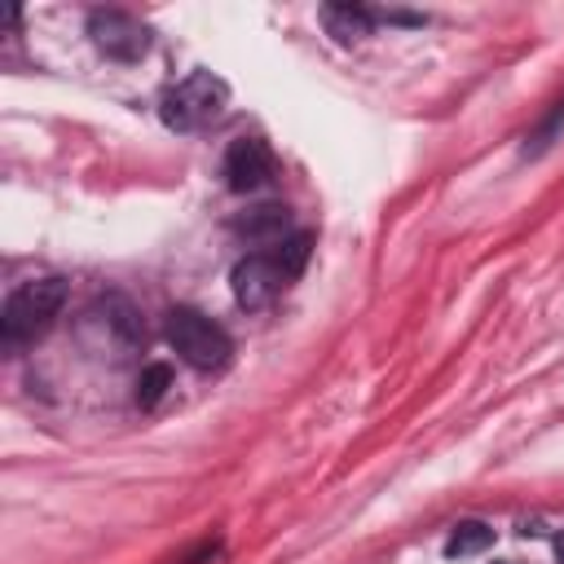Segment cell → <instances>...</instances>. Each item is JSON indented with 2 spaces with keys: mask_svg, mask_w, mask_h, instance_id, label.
<instances>
[{
  "mask_svg": "<svg viewBox=\"0 0 564 564\" xmlns=\"http://www.w3.org/2000/svg\"><path fill=\"white\" fill-rule=\"evenodd\" d=\"M62 304H66V282L62 278H31V282H22L4 300V313H0L4 344H31V339H40L57 322Z\"/></svg>",
  "mask_w": 564,
  "mask_h": 564,
  "instance_id": "1",
  "label": "cell"
},
{
  "mask_svg": "<svg viewBox=\"0 0 564 564\" xmlns=\"http://www.w3.org/2000/svg\"><path fill=\"white\" fill-rule=\"evenodd\" d=\"M229 106V84L212 70H194L181 84H172L159 101V115L172 132H198L207 123H216Z\"/></svg>",
  "mask_w": 564,
  "mask_h": 564,
  "instance_id": "2",
  "label": "cell"
},
{
  "mask_svg": "<svg viewBox=\"0 0 564 564\" xmlns=\"http://www.w3.org/2000/svg\"><path fill=\"white\" fill-rule=\"evenodd\" d=\"M163 335L176 348V357L194 370H225L234 357V339L225 335V326H216L198 308H172Z\"/></svg>",
  "mask_w": 564,
  "mask_h": 564,
  "instance_id": "3",
  "label": "cell"
},
{
  "mask_svg": "<svg viewBox=\"0 0 564 564\" xmlns=\"http://www.w3.org/2000/svg\"><path fill=\"white\" fill-rule=\"evenodd\" d=\"M88 35H93V44H97L106 57H115V62H137V57H145V48H150V31H145L137 18L119 13V9H97V13L88 18Z\"/></svg>",
  "mask_w": 564,
  "mask_h": 564,
  "instance_id": "4",
  "label": "cell"
},
{
  "mask_svg": "<svg viewBox=\"0 0 564 564\" xmlns=\"http://www.w3.org/2000/svg\"><path fill=\"white\" fill-rule=\"evenodd\" d=\"M229 282H234V300H238L247 313H256V308H269V304L278 300V291L286 286V278H282V269H278V260H273L269 251L242 256V260L234 264Z\"/></svg>",
  "mask_w": 564,
  "mask_h": 564,
  "instance_id": "5",
  "label": "cell"
},
{
  "mask_svg": "<svg viewBox=\"0 0 564 564\" xmlns=\"http://www.w3.org/2000/svg\"><path fill=\"white\" fill-rule=\"evenodd\" d=\"M269 176H273V150L260 137H234L225 150V185L234 194H251L269 185Z\"/></svg>",
  "mask_w": 564,
  "mask_h": 564,
  "instance_id": "6",
  "label": "cell"
},
{
  "mask_svg": "<svg viewBox=\"0 0 564 564\" xmlns=\"http://www.w3.org/2000/svg\"><path fill=\"white\" fill-rule=\"evenodd\" d=\"M234 229H238L242 238H251V242H269V247H278V242L291 238V234H286V229H291V212L278 207V203H264V207H251L247 216H238Z\"/></svg>",
  "mask_w": 564,
  "mask_h": 564,
  "instance_id": "7",
  "label": "cell"
},
{
  "mask_svg": "<svg viewBox=\"0 0 564 564\" xmlns=\"http://www.w3.org/2000/svg\"><path fill=\"white\" fill-rule=\"evenodd\" d=\"M322 22H326V31H330L339 44H357V40L370 35L375 13L361 9V4H326V9H322Z\"/></svg>",
  "mask_w": 564,
  "mask_h": 564,
  "instance_id": "8",
  "label": "cell"
},
{
  "mask_svg": "<svg viewBox=\"0 0 564 564\" xmlns=\"http://www.w3.org/2000/svg\"><path fill=\"white\" fill-rule=\"evenodd\" d=\"M308 251H313V238H308V234H291V238H286V242H278L269 256L278 260L282 278H286V282H295V278L304 273V264H308Z\"/></svg>",
  "mask_w": 564,
  "mask_h": 564,
  "instance_id": "9",
  "label": "cell"
},
{
  "mask_svg": "<svg viewBox=\"0 0 564 564\" xmlns=\"http://www.w3.org/2000/svg\"><path fill=\"white\" fill-rule=\"evenodd\" d=\"M167 388H172V366H167V361H150V366L141 370V379H137V405H141V410H154Z\"/></svg>",
  "mask_w": 564,
  "mask_h": 564,
  "instance_id": "10",
  "label": "cell"
},
{
  "mask_svg": "<svg viewBox=\"0 0 564 564\" xmlns=\"http://www.w3.org/2000/svg\"><path fill=\"white\" fill-rule=\"evenodd\" d=\"M485 546H494V529L480 524V520L454 524V533H449V542H445L449 555H476V551H485Z\"/></svg>",
  "mask_w": 564,
  "mask_h": 564,
  "instance_id": "11",
  "label": "cell"
},
{
  "mask_svg": "<svg viewBox=\"0 0 564 564\" xmlns=\"http://www.w3.org/2000/svg\"><path fill=\"white\" fill-rule=\"evenodd\" d=\"M560 123H564V101H560V106H555V110H551V119H546V123H542V132H538V137H533V145H529V150H524V154H542V150H546V145H551V137H555V132H560Z\"/></svg>",
  "mask_w": 564,
  "mask_h": 564,
  "instance_id": "12",
  "label": "cell"
},
{
  "mask_svg": "<svg viewBox=\"0 0 564 564\" xmlns=\"http://www.w3.org/2000/svg\"><path fill=\"white\" fill-rule=\"evenodd\" d=\"M555 551H560V564H564V533L555 538Z\"/></svg>",
  "mask_w": 564,
  "mask_h": 564,
  "instance_id": "13",
  "label": "cell"
},
{
  "mask_svg": "<svg viewBox=\"0 0 564 564\" xmlns=\"http://www.w3.org/2000/svg\"><path fill=\"white\" fill-rule=\"evenodd\" d=\"M498 564H511V560H498Z\"/></svg>",
  "mask_w": 564,
  "mask_h": 564,
  "instance_id": "14",
  "label": "cell"
}]
</instances>
